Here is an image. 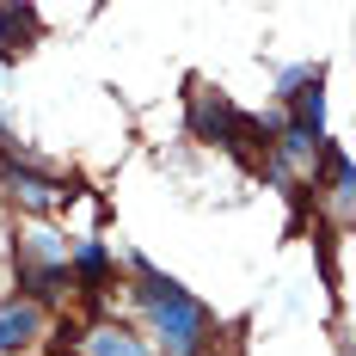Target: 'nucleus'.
Wrapping results in <instances>:
<instances>
[{"label": "nucleus", "instance_id": "obj_1", "mask_svg": "<svg viewBox=\"0 0 356 356\" xmlns=\"http://www.w3.org/2000/svg\"><path fill=\"white\" fill-rule=\"evenodd\" d=\"M136 283H142L136 295H142L154 332L166 338V350L172 356H203V344H209V307L191 289H178L172 277H160L154 264H136Z\"/></svg>", "mask_w": 356, "mask_h": 356}, {"label": "nucleus", "instance_id": "obj_2", "mask_svg": "<svg viewBox=\"0 0 356 356\" xmlns=\"http://www.w3.org/2000/svg\"><path fill=\"white\" fill-rule=\"evenodd\" d=\"M191 123H197V136L234 147V154H252V142H258V123L240 117V111L227 105V99H215V92H197L191 99Z\"/></svg>", "mask_w": 356, "mask_h": 356}, {"label": "nucleus", "instance_id": "obj_3", "mask_svg": "<svg viewBox=\"0 0 356 356\" xmlns=\"http://www.w3.org/2000/svg\"><path fill=\"white\" fill-rule=\"evenodd\" d=\"M37 332H43L37 301H0V356H19Z\"/></svg>", "mask_w": 356, "mask_h": 356}, {"label": "nucleus", "instance_id": "obj_4", "mask_svg": "<svg viewBox=\"0 0 356 356\" xmlns=\"http://www.w3.org/2000/svg\"><path fill=\"white\" fill-rule=\"evenodd\" d=\"M6 191H13L25 209H56V203L68 197V184H56V178H43V172H25V166L6 172Z\"/></svg>", "mask_w": 356, "mask_h": 356}, {"label": "nucleus", "instance_id": "obj_5", "mask_svg": "<svg viewBox=\"0 0 356 356\" xmlns=\"http://www.w3.org/2000/svg\"><path fill=\"white\" fill-rule=\"evenodd\" d=\"M86 356H147V350L123 332V325H99V332L86 338Z\"/></svg>", "mask_w": 356, "mask_h": 356}, {"label": "nucleus", "instance_id": "obj_6", "mask_svg": "<svg viewBox=\"0 0 356 356\" xmlns=\"http://www.w3.org/2000/svg\"><path fill=\"white\" fill-rule=\"evenodd\" d=\"M74 270H80V283H86V295H105V270H111V252H105V246H80V252H74Z\"/></svg>", "mask_w": 356, "mask_h": 356}, {"label": "nucleus", "instance_id": "obj_7", "mask_svg": "<svg viewBox=\"0 0 356 356\" xmlns=\"http://www.w3.org/2000/svg\"><path fill=\"white\" fill-rule=\"evenodd\" d=\"M37 31V13H19V6H0V56L19 49V37Z\"/></svg>", "mask_w": 356, "mask_h": 356}, {"label": "nucleus", "instance_id": "obj_8", "mask_svg": "<svg viewBox=\"0 0 356 356\" xmlns=\"http://www.w3.org/2000/svg\"><path fill=\"white\" fill-rule=\"evenodd\" d=\"M19 283L31 289V295H56V289L68 283V264H25V270H19Z\"/></svg>", "mask_w": 356, "mask_h": 356}]
</instances>
